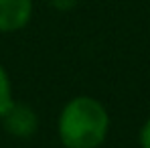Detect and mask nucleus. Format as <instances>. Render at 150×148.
<instances>
[{"mask_svg": "<svg viewBox=\"0 0 150 148\" xmlns=\"http://www.w3.org/2000/svg\"><path fill=\"white\" fill-rule=\"evenodd\" d=\"M12 103V89H10V81L8 75L4 71V67L0 65V114Z\"/></svg>", "mask_w": 150, "mask_h": 148, "instance_id": "obj_4", "label": "nucleus"}, {"mask_svg": "<svg viewBox=\"0 0 150 148\" xmlns=\"http://www.w3.org/2000/svg\"><path fill=\"white\" fill-rule=\"evenodd\" d=\"M75 2H77V0H51V4H53L55 8H59V10H69V8H73Z\"/></svg>", "mask_w": 150, "mask_h": 148, "instance_id": "obj_6", "label": "nucleus"}, {"mask_svg": "<svg viewBox=\"0 0 150 148\" xmlns=\"http://www.w3.org/2000/svg\"><path fill=\"white\" fill-rule=\"evenodd\" d=\"M33 12L30 0H0V30L12 33L28 23Z\"/></svg>", "mask_w": 150, "mask_h": 148, "instance_id": "obj_3", "label": "nucleus"}, {"mask_svg": "<svg viewBox=\"0 0 150 148\" xmlns=\"http://www.w3.org/2000/svg\"><path fill=\"white\" fill-rule=\"evenodd\" d=\"M110 118L105 108L93 98L71 99L59 118V138L67 148H96L108 134Z\"/></svg>", "mask_w": 150, "mask_h": 148, "instance_id": "obj_1", "label": "nucleus"}, {"mask_svg": "<svg viewBox=\"0 0 150 148\" xmlns=\"http://www.w3.org/2000/svg\"><path fill=\"white\" fill-rule=\"evenodd\" d=\"M140 144L142 148H150V120L144 124V128L140 132Z\"/></svg>", "mask_w": 150, "mask_h": 148, "instance_id": "obj_5", "label": "nucleus"}, {"mask_svg": "<svg viewBox=\"0 0 150 148\" xmlns=\"http://www.w3.org/2000/svg\"><path fill=\"white\" fill-rule=\"evenodd\" d=\"M0 118L4 124V130L14 138H30L39 128L37 112L23 101H12L0 114Z\"/></svg>", "mask_w": 150, "mask_h": 148, "instance_id": "obj_2", "label": "nucleus"}]
</instances>
